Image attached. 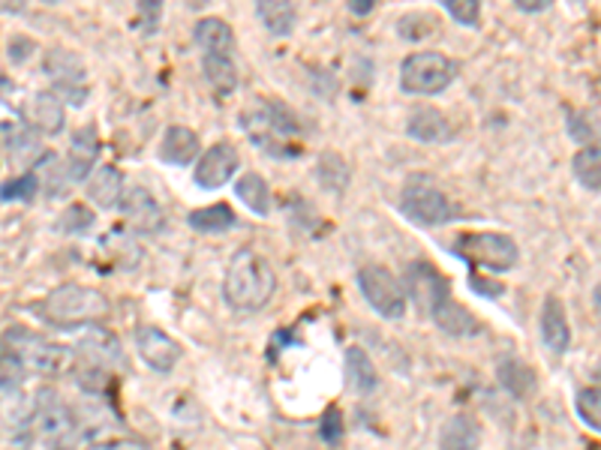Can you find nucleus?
Listing matches in <instances>:
<instances>
[{"mask_svg": "<svg viewBox=\"0 0 601 450\" xmlns=\"http://www.w3.org/2000/svg\"><path fill=\"white\" fill-rule=\"evenodd\" d=\"M277 291L274 267L253 250H238L226 267L223 298L235 312H259Z\"/></svg>", "mask_w": 601, "mask_h": 450, "instance_id": "f257e3e1", "label": "nucleus"}, {"mask_svg": "<svg viewBox=\"0 0 601 450\" xmlns=\"http://www.w3.org/2000/svg\"><path fill=\"white\" fill-rule=\"evenodd\" d=\"M43 315L51 324L60 327H79V324H91L108 315V298L103 291L91 289V286H79V282H67L51 291L43 303Z\"/></svg>", "mask_w": 601, "mask_h": 450, "instance_id": "f03ea898", "label": "nucleus"}, {"mask_svg": "<svg viewBox=\"0 0 601 450\" xmlns=\"http://www.w3.org/2000/svg\"><path fill=\"white\" fill-rule=\"evenodd\" d=\"M454 255L466 258L470 265H478L484 270L494 274H506L511 267H518L520 250L518 243L511 241L502 231H470L460 234L454 241Z\"/></svg>", "mask_w": 601, "mask_h": 450, "instance_id": "7ed1b4c3", "label": "nucleus"}, {"mask_svg": "<svg viewBox=\"0 0 601 450\" xmlns=\"http://www.w3.org/2000/svg\"><path fill=\"white\" fill-rule=\"evenodd\" d=\"M401 214L415 226H446L454 220V201L434 177H413L401 193Z\"/></svg>", "mask_w": 601, "mask_h": 450, "instance_id": "20e7f679", "label": "nucleus"}, {"mask_svg": "<svg viewBox=\"0 0 601 450\" xmlns=\"http://www.w3.org/2000/svg\"><path fill=\"white\" fill-rule=\"evenodd\" d=\"M458 79V64L442 51H415L403 60L401 88L415 96H437Z\"/></svg>", "mask_w": 601, "mask_h": 450, "instance_id": "39448f33", "label": "nucleus"}, {"mask_svg": "<svg viewBox=\"0 0 601 450\" xmlns=\"http://www.w3.org/2000/svg\"><path fill=\"white\" fill-rule=\"evenodd\" d=\"M244 124L241 127L247 129V136L262 150H268L274 157H286L284 141L289 136H298L301 132V124H298V117L280 103H262L259 108H253L247 115L241 117Z\"/></svg>", "mask_w": 601, "mask_h": 450, "instance_id": "423d86ee", "label": "nucleus"}, {"mask_svg": "<svg viewBox=\"0 0 601 450\" xmlns=\"http://www.w3.org/2000/svg\"><path fill=\"white\" fill-rule=\"evenodd\" d=\"M34 429L48 450H79L84 441L82 429H79V417L72 415L70 405L60 403L58 396H51V393H46L36 405Z\"/></svg>", "mask_w": 601, "mask_h": 450, "instance_id": "0eeeda50", "label": "nucleus"}, {"mask_svg": "<svg viewBox=\"0 0 601 450\" xmlns=\"http://www.w3.org/2000/svg\"><path fill=\"white\" fill-rule=\"evenodd\" d=\"M358 289L365 295V300L373 307L377 315L382 319H403L406 315V289L401 286V279L391 274L389 267L367 265L358 270Z\"/></svg>", "mask_w": 601, "mask_h": 450, "instance_id": "6e6552de", "label": "nucleus"}, {"mask_svg": "<svg viewBox=\"0 0 601 450\" xmlns=\"http://www.w3.org/2000/svg\"><path fill=\"white\" fill-rule=\"evenodd\" d=\"M46 76L58 88L55 96H67L76 105L84 103V96H88V67H84V60L76 51H70V48L48 51Z\"/></svg>", "mask_w": 601, "mask_h": 450, "instance_id": "1a4fd4ad", "label": "nucleus"}, {"mask_svg": "<svg viewBox=\"0 0 601 450\" xmlns=\"http://www.w3.org/2000/svg\"><path fill=\"white\" fill-rule=\"evenodd\" d=\"M136 351H139V358L151 367L153 372H172L184 358V351L177 346L172 336L165 334L163 327H157V324H139L136 327Z\"/></svg>", "mask_w": 601, "mask_h": 450, "instance_id": "9d476101", "label": "nucleus"}, {"mask_svg": "<svg viewBox=\"0 0 601 450\" xmlns=\"http://www.w3.org/2000/svg\"><path fill=\"white\" fill-rule=\"evenodd\" d=\"M238 165H241V157H238V148L232 141H217L211 148L201 153V160L196 162V184L201 189H220L232 177H235Z\"/></svg>", "mask_w": 601, "mask_h": 450, "instance_id": "9b49d317", "label": "nucleus"}, {"mask_svg": "<svg viewBox=\"0 0 601 450\" xmlns=\"http://www.w3.org/2000/svg\"><path fill=\"white\" fill-rule=\"evenodd\" d=\"M406 298L413 295L415 303H418V310H425L427 315L437 310V303H442L446 298H451V286L449 279L439 274L437 267L430 265V262H415L409 265V274H406Z\"/></svg>", "mask_w": 601, "mask_h": 450, "instance_id": "f8f14e48", "label": "nucleus"}, {"mask_svg": "<svg viewBox=\"0 0 601 450\" xmlns=\"http://www.w3.org/2000/svg\"><path fill=\"white\" fill-rule=\"evenodd\" d=\"M15 355L22 360V367L27 364L39 376H63V372L72 370V348L58 346V343H46L39 336L36 339L31 336L24 343L22 351H15Z\"/></svg>", "mask_w": 601, "mask_h": 450, "instance_id": "ddd939ff", "label": "nucleus"}, {"mask_svg": "<svg viewBox=\"0 0 601 450\" xmlns=\"http://www.w3.org/2000/svg\"><path fill=\"white\" fill-rule=\"evenodd\" d=\"M120 208L127 214V220H130L132 229L142 231V234H157V231L163 229V208L157 205V198H153L145 186H130V189H124Z\"/></svg>", "mask_w": 601, "mask_h": 450, "instance_id": "4468645a", "label": "nucleus"}, {"mask_svg": "<svg viewBox=\"0 0 601 450\" xmlns=\"http://www.w3.org/2000/svg\"><path fill=\"white\" fill-rule=\"evenodd\" d=\"M539 327H542V343L551 348L554 355H563V351L571 346V324H568L566 303L556 298V295H547V298H544Z\"/></svg>", "mask_w": 601, "mask_h": 450, "instance_id": "2eb2a0df", "label": "nucleus"}, {"mask_svg": "<svg viewBox=\"0 0 601 450\" xmlns=\"http://www.w3.org/2000/svg\"><path fill=\"white\" fill-rule=\"evenodd\" d=\"M24 120H27V127L39 129V132H46V136H55L63 129V100H58L55 93L39 91L31 93V100L24 103L22 108Z\"/></svg>", "mask_w": 601, "mask_h": 450, "instance_id": "dca6fc26", "label": "nucleus"}, {"mask_svg": "<svg viewBox=\"0 0 601 450\" xmlns=\"http://www.w3.org/2000/svg\"><path fill=\"white\" fill-rule=\"evenodd\" d=\"M406 132L409 139L421 141V145H442L454 136L449 117L442 115L439 108H430V105H418L406 117Z\"/></svg>", "mask_w": 601, "mask_h": 450, "instance_id": "f3484780", "label": "nucleus"}, {"mask_svg": "<svg viewBox=\"0 0 601 450\" xmlns=\"http://www.w3.org/2000/svg\"><path fill=\"white\" fill-rule=\"evenodd\" d=\"M484 429L478 417L460 412V415H451L439 429V450H478Z\"/></svg>", "mask_w": 601, "mask_h": 450, "instance_id": "a211bd4d", "label": "nucleus"}, {"mask_svg": "<svg viewBox=\"0 0 601 450\" xmlns=\"http://www.w3.org/2000/svg\"><path fill=\"white\" fill-rule=\"evenodd\" d=\"M496 381H499V388H506V393H511L515 400H532L535 391H539V376L532 370L527 360L520 358H506L499 360V367H496Z\"/></svg>", "mask_w": 601, "mask_h": 450, "instance_id": "6ab92c4d", "label": "nucleus"}, {"mask_svg": "<svg viewBox=\"0 0 601 450\" xmlns=\"http://www.w3.org/2000/svg\"><path fill=\"white\" fill-rule=\"evenodd\" d=\"M124 189H127L124 174H120L115 165H100V169H94L91 177H88V198H91L94 205H100V208H120Z\"/></svg>", "mask_w": 601, "mask_h": 450, "instance_id": "aec40b11", "label": "nucleus"}, {"mask_svg": "<svg viewBox=\"0 0 601 450\" xmlns=\"http://www.w3.org/2000/svg\"><path fill=\"white\" fill-rule=\"evenodd\" d=\"M430 319L439 324V331H446L449 336H458V339L482 331L478 319H475V315H472V312L454 298H446L442 303H437V310L430 312Z\"/></svg>", "mask_w": 601, "mask_h": 450, "instance_id": "412c9836", "label": "nucleus"}, {"mask_svg": "<svg viewBox=\"0 0 601 450\" xmlns=\"http://www.w3.org/2000/svg\"><path fill=\"white\" fill-rule=\"evenodd\" d=\"M199 136L189 127H175L165 129L163 141H160V160L169 162V165H189V162L199 157Z\"/></svg>", "mask_w": 601, "mask_h": 450, "instance_id": "4be33fe9", "label": "nucleus"}, {"mask_svg": "<svg viewBox=\"0 0 601 450\" xmlns=\"http://www.w3.org/2000/svg\"><path fill=\"white\" fill-rule=\"evenodd\" d=\"M193 36H196V43L205 55H226V58H232V51H235V34H232V27L223 19H201L196 27H193Z\"/></svg>", "mask_w": 601, "mask_h": 450, "instance_id": "5701e85b", "label": "nucleus"}, {"mask_svg": "<svg viewBox=\"0 0 601 450\" xmlns=\"http://www.w3.org/2000/svg\"><path fill=\"white\" fill-rule=\"evenodd\" d=\"M96 153H100V141H96V129L84 127L76 132L70 150V162H67V172H70V181H84L94 172Z\"/></svg>", "mask_w": 601, "mask_h": 450, "instance_id": "b1692460", "label": "nucleus"}, {"mask_svg": "<svg viewBox=\"0 0 601 450\" xmlns=\"http://www.w3.org/2000/svg\"><path fill=\"white\" fill-rule=\"evenodd\" d=\"M256 19L268 27V34L289 36L296 31L298 10L296 3H289V0H259L256 3Z\"/></svg>", "mask_w": 601, "mask_h": 450, "instance_id": "393cba45", "label": "nucleus"}, {"mask_svg": "<svg viewBox=\"0 0 601 450\" xmlns=\"http://www.w3.org/2000/svg\"><path fill=\"white\" fill-rule=\"evenodd\" d=\"M346 381L355 393H373L379 388L377 367L361 346H352L346 351Z\"/></svg>", "mask_w": 601, "mask_h": 450, "instance_id": "a878e982", "label": "nucleus"}, {"mask_svg": "<svg viewBox=\"0 0 601 450\" xmlns=\"http://www.w3.org/2000/svg\"><path fill=\"white\" fill-rule=\"evenodd\" d=\"M189 229L199 231V234H223V231L235 229V210L229 208L226 201L208 205V208L189 210Z\"/></svg>", "mask_w": 601, "mask_h": 450, "instance_id": "bb28decb", "label": "nucleus"}, {"mask_svg": "<svg viewBox=\"0 0 601 450\" xmlns=\"http://www.w3.org/2000/svg\"><path fill=\"white\" fill-rule=\"evenodd\" d=\"M235 196L241 198V205H247L256 217H268V214H271V186H268V181H265L262 174H244L235 184Z\"/></svg>", "mask_w": 601, "mask_h": 450, "instance_id": "cd10ccee", "label": "nucleus"}, {"mask_svg": "<svg viewBox=\"0 0 601 450\" xmlns=\"http://www.w3.org/2000/svg\"><path fill=\"white\" fill-rule=\"evenodd\" d=\"M201 72H205V81H208L220 96H229V93L238 88L235 60L226 58V55H205V58H201Z\"/></svg>", "mask_w": 601, "mask_h": 450, "instance_id": "c85d7f7f", "label": "nucleus"}, {"mask_svg": "<svg viewBox=\"0 0 601 450\" xmlns=\"http://www.w3.org/2000/svg\"><path fill=\"white\" fill-rule=\"evenodd\" d=\"M319 184L325 186L328 193H334V196H343L346 193V186H349V165H346V160H343L340 153H334V150H328V153H322L319 157Z\"/></svg>", "mask_w": 601, "mask_h": 450, "instance_id": "c756f323", "label": "nucleus"}, {"mask_svg": "<svg viewBox=\"0 0 601 450\" xmlns=\"http://www.w3.org/2000/svg\"><path fill=\"white\" fill-rule=\"evenodd\" d=\"M571 172L578 177V184L587 189V193H599L601 189V150L599 145H592V148H583L571 162Z\"/></svg>", "mask_w": 601, "mask_h": 450, "instance_id": "7c9ffc66", "label": "nucleus"}, {"mask_svg": "<svg viewBox=\"0 0 601 450\" xmlns=\"http://www.w3.org/2000/svg\"><path fill=\"white\" fill-rule=\"evenodd\" d=\"M566 127H568V136L575 141H580V145H587V148H592L596 145V139H599V112L596 108H580V112H568L566 117Z\"/></svg>", "mask_w": 601, "mask_h": 450, "instance_id": "2f4dec72", "label": "nucleus"}, {"mask_svg": "<svg viewBox=\"0 0 601 450\" xmlns=\"http://www.w3.org/2000/svg\"><path fill=\"white\" fill-rule=\"evenodd\" d=\"M575 408H578V417L592 429L599 432L601 429V393L599 388H583L575 400Z\"/></svg>", "mask_w": 601, "mask_h": 450, "instance_id": "473e14b6", "label": "nucleus"}, {"mask_svg": "<svg viewBox=\"0 0 601 450\" xmlns=\"http://www.w3.org/2000/svg\"><path fill=\"white\" fill-rule=\"evenodd\" d=\"M36 193H39V177L34 172L19 174V177H12V181L0 186V198L3 201H31Z\"/></svg>", "mask_w": 601, "mask_h": 450, "instance_id": "72a5a7b5", "label": "nucleus"}, {"mask_svg": "<svg viewBox=\"0 0 601 450\" xmlns=\"http://www.w3.org/2000/svg\"><path fill=\"white\" fill-rule=\"evenodd\" d=\"M94 210L84 208V205H70V208L63 210V217H60V229L67 231V234H84V231L94 229Z\"/></svg>", "mask_w": 601, "mask_h": 450, "instance_id": "f704fd0d", "label": "nucleus"}, {"mask_svg": "<svg viewBox=\"0 0 601 450\" xmlns=\"http://www.w3.org/2000/svg\"><path fill=\"white\" fill-rule=\"evenodd\" d=\"M446 12L463 27H478V22H482V3L478 0H446Z\"/></svg>", "mask_w": 601, "mask_h": 450, "instance_id": "c9c22d12", "label": "nucleus"}, {"mask_svg": "<svg viewBox=\"0 0 601 450\" xmlns=\"http://www.w3.org/2000/svg\"><path fill=\"white\" fill-rule=\"evenodd\" d=\"M319 436H322V441L325 445H340L343 436H346V420H343V412L340 408H328L325 412V417L319 420Z\"/></svg>", "mask_w": 601, "mask_h": 450, "instance_id": "e433bc0d", "label": "nucleus"}, {"mask_svg": "<svg viewBox=\"0 0 601 450\" xmlns=\"http://www.w3.org/2000/svg\"><path fill=\"white\" fill-rule=\"evenodd\" d=\"M24 376V367L19 355L7 348V351H0V388H15Z\"/></svg>", "mask_w": 601, "mask_h": 450, "instance_id": "4c0bfd02", "label": "nucleus"}, {"mask_svg": "<svg viewBox=\"0 0 601 450\" xmlns=\"http://www.w3.org/2000/svg\"><path fill=\"white\" fill-rule=\"evenodd\" d=\"M470 286L478 291L482 298H502V295H506V286H502V282H496L494 277H482V274H475V270L470 274Z\"/></svg>", "mask_w": 601, "mask_h": 450, "instance_id": "58836bf2", "label": "nucleus"}, {"mask_svg": "<svg viewBox=\"0 0 601 450\" xmlns=\"http://www.w3.org/2000/svg\"><path fill=\"white\" fill-rule=\"evenodd\" d=\"M96 450H148L142 445V441L136 439H115V441H106V445H100Z\"/></svg>", "mask_w": 601, "mask_h": 450, "instance_id": "ea45409f", "label": "nucleus"}, {"mask_svg": "<svg viewBox=\"0 0 601 450\" xmlns=\"http://www.w3.org/2000/svg\"><path fill=\"white\" fill-rule=\"evenodd\" d=\"M139 12H142L145 19H148V31H153V27H157V22H160V3L145 0V3H139Z\"/></svg>", "mask_w": 601, "mask_h": 450, "instance_id": "a19ab883", "label": "nucleus"}, {"mask_svg": "<svg viewBox=\"0 0 601 450\" xmlns=\"http://www.w3.org/2000/svg\"><path fill=\"white\" fill-rule=\"evenodd\" d=\"M515 7H518L520 12H544L551 3H547V0H515Z\"/></svg>", "mask_w": 601, "mask_h": 450, "instance_id": "79ce46f5", "label": "nucleus"}, {"mask_svg": "<svg viewBox=\"0 0 601 450\" xmlns=\"http://www.w3.org/2000/svg\"><path fill=\"white\" fill-rule=\"evenodd\" d=\"M373 7H377L373 0H352V3H349V12H352V15H367V12H373Z\"/></svg>", "mask_w": 601, "mask_h": 450, "instance_id": "37998d69", "label": "nucleus"}, {"mask_svg": "<svg viewBox=\"0 0 601 450\" xmlns=\"http://www.w3.org/2000/svg\"><path fill=\"white\" fill-rule=\"evenodd\" d=\"M0 91H12V84L7 79H0Z\"/></svg>", "mask_w": 601, "mask_h": 450, "instance_id": "c03bdc74", "label": "nucleus"}]
</instances>
